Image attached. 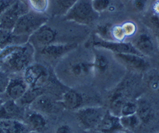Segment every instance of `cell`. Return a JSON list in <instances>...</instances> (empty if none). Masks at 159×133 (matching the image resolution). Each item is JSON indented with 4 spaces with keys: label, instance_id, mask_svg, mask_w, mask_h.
Wrapping results in <instances>:
<instances>
[{
    "label": "cell",
    "instance_id": "1",
    "mask_svg": "<svg viewBox=\"0 0 159 133\" xmlns=\"http://www.w3.org/2000/svg\"><path fill=\"white\" fill-rule=\"evenodd\" d=\"M75 50L62 58L56 68L59 79L69 85L82 82L94 73L93 54L76 53Z\"/></svg>",
    "mask_w": 159,
    "mask_h": 133
},
{
    "label": "cell",
    "instance_id": "2",
    "mask_svg": "<svg viewBox=\"0 0 159 133\" xmlns=\"http://www.w3.org/2000/svg\"><path fill=\"white\" fill-rule=\"evenodd\" d=\"M35 48L30 42L22 45H10L2 49V66L1 70L6 73H23L34 63Z\"/></svg>",
    "mask_w": 159,
    "mask_h": 133
},
{
    "label": "cell",
    "instance_id": "3",
    "mask_svg": "<svg viewBox=\"0 0 159 133\" xmlns=\"http://www.w3.org/2000/svg\"><path fill=\"white\" fill-rule=\"evenodd\" d=\"M48 17L45 13H40L30 9L18 20L12 33L14 35L29 37L40 26L46 24Z\"/></svg>",
    "mask_w": 159,
    "mask_h": 133
},
{
    "label": "cell",
    "instance_id": "4",
    "mask_svg": "<svg viewBox=\"0 0 159 133\" xmlns=\"http://www.w3.org/2000/svg\"><path fill=\"white\" fill-rule=\"evenodd\" d=\"M64 16L68 21L89 25L98 20L99 13L93 9L92 0H78Z\"/></svg>",
    "mask_w": 159,
    "mask_h": 133
},
{
    "label": "cell",
    "instance_id": "5",
    "mask_svg": "<svg viewBox=\"0 0 159 133\" xmlns=\"http://www.w3.org/2000/svg\"><path fill=\"white\" fill-rule=\"evenodd\" d=\"M106 111L102 107H82L76 112V118L84 130L94 131L100 123Z\"/></svg>",
    "mask_w": 159,
    "mask_h": 133
},
{
    "label": "cell",
    "instance_id": "6",
    "mask_svg": "<svg viewBox=\"0 0 159 133\" xmlns=\"http://www.w3.org/2000/svg\"><path fill=\"white\" fill-rule=\"evenodd\" d=\"M29 10L26 2L14 0L12 4L0 16V28L12 31L19 19Z\"/></svg>",
    "mask_w": 159,
    "mask_h": 133
},
{
    "label": "cell",
    "instance_id": "7",
    "mask_svg": "<svg viewBox=\"0 0 159 133\" xmlns=\"http://www.w3.org/2000/svg\"><path fill=\"white\" fill-rule=\"evenodd\" d=\"M90 46L94 48L107 50L113 52V54H122V53H130V54L141 55L134 47V44L130 42L116 41V40H105L101 39L98 36L93 37L91 41L89 42Z\"/></svg>",
    "mask_w": 159,
    "mask_h": 133
},
{
    "label": "cell",
    "instance_id": "8",
    "mask_svg": "<svg viewBox=\"0 0 159 133\" xmlns=\"http://www.w3.org/2000/svg\"><path fill=\"white\" fill-rule=\"evenodd\" d=\"M48 71L44 65L33 63L23 71V79L30 88H39L44 85L48 79Z\"/></svg>",
    "mask_w": 159,
    "mask_h": 133
},
{
    "label": "cell",
    "instance_id": "9",
    "mask_svg": "<svg viewBox=\"0 0 159 133\" xmlns=\"http://www.w3.org/2000/svg\"><path fill=\"white\" fill-rule=\"evenodd\" d=\"M113 56L120 64L133 71L144 72L146 71L150 66V63L146 59V56L141 55L122 53L113 54Z\"/></svg>",
    "mask_w": 159,
    "mask_h": 133
},
{
    "label": "cell",
    "instance_id": "10",
    "mask_svg": "<svg viewBox=\"0 0 159 133\" xmlns=\"http://www.w3.org/2000/svg\"><path fill=\"white\" fill-rule=\"evenodd\" d=\"M78 48L75 43L71 44H51L40 48V53L43 57L50 60H57L62 59L66 55Z\"/></svg>",
    "mask_w": 159,
    "mask_h": 133
},
{
    "label": "cell",
    "instance_id": "11",
    "mask_svg": "<svg viewBox=\"0 0 159 133\" xmlns=\"http://www.w3.org/2000/svg\"><path fill=\"white\" fill-rule=\"evenodd\" d=\"M57 34V31L46 23L33 33L29 37L28 41L30 42L34 47L37 46L39 48H41L54 43Z\"/></svg>",
    "mask_w": 159,
    "mask_h": 133
},
{
    "label": "cell",
    "instance_id": "12",
    "mask_svg": "<svg viewBox=\"0 0 159 133\" xmlns=\"http://www.w3.org/2000/svg\"><path fill=\"white\" fill-rule=\"evenodd\" d=\"M28 88L29 87L23 76H16L13 78H9L2 93H4L7 100L18 101L25 94Z\"/></svg>",
    "mask_w": 159,
    "mask_h": 133
},
{
    "label": "cell",
    "instance_id": "13",
    "mask_svg": "<svg viewBox=\"0 0 159 133\" xmlns=\"http://www.w3.org/2000/svg\"><path fill=\"white\" fill-rule=\"evenodd\" d=\"M96 131L102 133H123L126 132L121 125L120 116L112 113L110 110L106 111Z\"/></svg>",
    "mask_w": 159,
    "mask_h": 133
},
{
    "label": "cell",
    "instance_id": "14",
    "mask_svg": "<svg viewBox=\"0 0 159 133\" xmlns=\"http://www.w3.org/2000/svg\"><path fill=\"white\" fill-rule=\"evenodd\" d=\"M24 107L17 101L6 100L0 106V120L16 119L23 121L25 118Z\"/></svg>",
    "mask_w": 159,
    "mask_h": 133
},
{
    "label": "cell",
    "instance_id": "15",
    "mask_svg": "<svg viewBox=\"0 0 159 133\" xmlns=\"http://www.w3.org/2000/svg\"><path fill=\"white\" fill-rule=\"evenodd\" d=\"M135 48L144 56H151L155 52V44L153 37L147 32H142L138 36L135 43Z\"/></svg>",
    "mask_w": 159,
    "mask_h": 133
},
{
    "label": "cell",
    "instance_id": "16",
    "mask_svg": "<svg viewBox=\"0 0 159 133\" xmlns=\"http://www.w3.org/2000/svg\"><path fill=\"white\" fill-rule=\"evenodd\" d=\"M23 121L29 127L30 131L34 132H41L48 127V121L45 117L37 111L30 112L27 115L26 114Z\"/></svg>",
    "mask_w": 159,
    "mask_h": 133
},
{
    "label": "cell",
    "instance_id": "17",
    "mask_svg": "<svg viewBox=\"0 0 159 133\" xmlns=\"http://www.w3.org/2000/svg\"><path fill=\"white\" fill-rule=\"evenodd\" d=\"M111 65L110 58L100 48H95L93 52V66L94 74L102 75L107 73Z\"/></svg>",
    "mask_w": 159,
    "mask_h": 133
},
{
    "label": "cell",
    "instance_id": "18",
    "mask_svg": "<svg viewBox=\"0 0 159 133\" xmlns=\"http://www.w3.org/2000/svg\"><path fill=\"white\" fill-rule=\"evenodd\" d=\"M84 102L82 95L75 90H69L65 92L61 101L62 106L68 110H79Z\"/></svg>",
    "mask_w": 159,
    "mask_h": 133
},
{
    "label": "cell",
    "instance_id": "19",
    "mask_svg": "<svg viewBox=\"0 0 159 133\" xmlns=\"http://www.w3.org/2000/svg\"><path fill=\"white\" fill-rule=\"evenodd\" d=\"M0 127L5 133H29L31 132L26 123L20 120H0Z\"/></svg>",
    "mask_w": 159,
    "mask_h": 133
},
{
    "label": "cell",
    "instance_id": "20",
    "mask_svg": "<svg viewBox=\"0 0 159 133\" xmlns=\"http://www.w3.org/2000/svg\"><path fill=\"white\" fill-rule=\"evenodd\" d=\"M29 37L14 35L12 31L0 28V49L10 45H22L28 41Z\"/></svg>",
    "mask_w": 159,
    "mask_h": 133
},
{
    "label": "cell",
    "instance_id": "21",
    "mask_svg": "<svg viewBox=\"0 0 159 133\" xmlns=\"http://www.w3.org/2000/svg\"><path fill=\"white\" fill-rule=\"evenodd\" d=\"M137 115L141 120V124H148L154 118L155 112L150 103L144 99L139 100L137 103Z\"/></svg>",
    "mask_w": 159,
    "mask_h": 133
},
{
    "label": "cell",
    "instance_id": "22",
    "mask_svg": "<svg viewBox=\"0 0 159 133\" xmlns=\"http://www.w3.org/2000/svg\"><path fill=\"white\" fill-rule=\"evenodd\" d=\"M35 111L43 113H51L54 109L52 100L45 94H41L31 104Z\"/></svg>",
    "mask_w": 159,
    "mask_h": 133
},
{
    "label": "cell",
    "instance_id": "23",
    "mask_svg": "<svg viewBox=\"0 0 159 133\" xmlns=\"http://www.w3.org/2000/svg\"><path fill=\"white\" fill-rule=\"evenodd\" d=\"M41 94H43L41 87H39V88H30V87H29L25 94L17 102L23 107L30 105Z\"/></svg>",
    "mask_w": 159,
    "mask_h": 133
},
{
    "label": "cell",
    "instance_id": "24",
    "mask_svg": "<svg viewBox=\"0 0 159 133\" xmlns=\"http://www.w3.org/2000/svg\"><path fill=\"white\" fill-rule=\"evenodd\" d=\"M127 101L126 97L121 91H116L113 94V96L110 98V107L111 110H110L112 113L120 116V112L122 107L123 104Z\"/></svg>",
    "mask_w": 159,
    "mask_h": 133
},
{
    "label": "cell",
    "instance_id": "25",
    "mask_svg": "<svg viewBox=\"0 0 159 133\" xmlns=\"http://www.w3.org/2000/svg\"><path fill=\"white\" fill-rule=\"evenodd\" d=\"M120 120L123 128L126 132H130L136 129L141 124L137 114L127 116H120Z\"/></svg>",
    "mask_w": 159,
    "mask_h": 133
},
{
    "label": "cell",
    "instance_id": "26",
    "mask_svg": "<svg viewBox=\"0 0 159 133\" xmlns=\"http://www.w3.org/2000/svg\"><path fill=\"white\" fill-rule=\"evenodd\" d=\"M30 9L40 13H45L49 6V0H26Z\"/></svg>",
    "mask_w": 159,
    "mask_h": 133
},
{
    "label": "cell",
    "instance_id": "27",
    "mask_svg": "<svg viewBox=\"0 0 159 133\" xmlns=\"http://www.w3.org/2000/svg\"><path fill=\"white\" fill-rule=\"evenodd\" d=\"M113 25L110 23H102L99 25L96 29V36L105 40H113L112 35Z\"/></svg>",
    "mask_w": 159,
    "mask_h": 133
},
{
    "label": "cell",
    "instance_id": "28",
    "mask_svg": "<svg viewBox=\"0 0 159 133\" xmlns=\"http://www.w3.org/2000/svg\"><path fill=\"white\" fill-rule=\"evenodd\" d=\"M77 1L78 0H55L56 13L65 15Z\"/></svg>",
    "mask_w": 159,
    "mask_h": 133
},
{
    "label": "cell",
    "instance_id": "29",
    "mask_svg": "<svg viewBox=\"0 0 159 133\" xmlns=\"http://www.w3.org/2000/svg\"><path fill=\"white\" fill-rule=\"evenodd\" d=\"M137 108H138L137 103L127 101L121 107L120 116H127V115H134L137 112Z\"/></svg>",
    "mask_w": 159,
    "mask_h": 133
},
{
    "label": "cell",
    "instance_id": "30",
    "mask_svg": "<svg viewBox=\"0 0 159 133\" xmlns=\"http://www.w3.org/2000/svg\"><path fill=\"white\" fill-rule=\"evenodd\" d=\"M93 7L98 13L104 12L111 6V0H92Z\"/></svg>",
    "mask_w": 159,
    "mask_h": 133
},
{
    "label": "cell",
    "instance_id": "31",
    "mask_svg": "<svg viewBox=\"0 0 159 133\" xmlns=\"http://www.w3.org/2000/svg\"><path fill=\"white\" fill-rule=\"evenodd\" d=\"M112 35H113V40H116V41H124L126 37V35L124 34V30H123L121 25L113 26Z\"/></svg>",
    "mask_w": 159,
    "mask_h": 133
},
{
    "label": "cell",
    "instance_id": "32",
    "mask_svg": "<svg viewBox=\"0 0 159 133\" xmlns=\"http://www.w3.org/2000/svg\"><path fill=\"white\" fill-rule=\"evenodd\" d=\"M148 87L154 92H159V74H154L149 76Z\"/></svg>",
    "mask_w": 159,
    "mask_h": 133
},
{
    "label": "cell",
    "instance_id": "33",
    "mask_svg": "<svg viewBox=\"0 0 159 133\" xmlns=\"http://www.w3.org/2000/svg\"><path fill=\"white\" fill-rule=\"evenodd\" d=\"M124 32L125 34L126 37H129V36H132L137 31V26L134 22L128 21L124 23V24L121 25Z\"/></svg>",
    "mask_w": 159,
    "mask_h": 133
},
{
    "label": "cell",
    "instance_id": "34",
    "mask_svg": "<svg viewBox=\"0 0 159 133\" xmlns=\"http://www.w3.org/2000/svg\"><path fill=\"white\" fill-rule=\"evenodd\" d=\"M150 0H132L133 6L138 12H144L147 10Z\"/></svg>",
    "mask_w": 159,
    "mask_h": 133
},
{
    "label": "cell",
    "instance_id": "35",
    "mask_svg": "<svg viewBox=\"0 0 159 133\" xmlns=\"http://www.w3.org/2000/svg\"><path fill=\"white\" fill-rule=\"evenodd\" d=\"M9 76L7 73L0 70V94L4 92L6 85L9 81Z\"/></svg>",
    "mask_w": 159,
    "mask_h": 133
},
{
    "label": "cell",
    "instance_id": "36",
    "mask_svg": "<svg viewBox=\"0 0 159 133\" xmlns=\"http://www.w3.org/2000/svg\"><path fill=\"white\" fill-rule=\"evenodd\" d=\"M14 0H0V16L12 4Z\"/></svg>",
    "mask_w": 159,
    "mask_h": 133
},
{
    "label": "cell",
    "instance_id": "37",
    "mask_svg": "<svg viewBox=\"0 0 159 133\" xmlns=\"http://www.w3.org/2000/svg\"><path fill=\"white\" fill-rule=\"evenodd\" d=\"M55 133H73L72 129L68 124H63L56 129Z\"/></svg>",
    "mask_w": 159,
    "mask_h": 133
},
{
    "label": "cell",
    "instance_id": "38",
    "mask_svg": "<svg viewBox=\"0 0 159 133\" xmlns=\"http://www.w3.org/2000/svg\"><path fill=\"white\" fill-rule=\"evenodd\" d=\"M152 11L153 15L159 17V0H155L152 3Z\"/></svg>",
    "mask_w": 159,
    "mask_h": 133
},
{
    "label": "cell",
    "instance_id": "39",
    "mask_svg": "<svg viewBox=\"0 0 159 133\" xmlns=\"http://www.w3.org/2000/svg\"><path fill=\"white\" fill-rule=\"evenodd\" d=\"M2 66V49H0V70Z\"/></svg>",
    "mask_w": 159,
    "mask_h": 133
},
{
    "label": "cell",
    "instance_id": "40",
    "mask_svg": "<svg viewBox=\"0 0 159 133\" xmlns=\"http://www.w3.org/2000/svg\"><path fill=\"white\" fill-rule=\"evenodd\" d=\"M3 102H4V100H3L2 98L1 97H0V106L2 105V104Z\"/></svg>",
    "mask_w": 159,
    "mask_h": 133
},
{
    "label": "cell",
    "instance_id": "41",
    "mask_svg": "<svg viewBox=\"0 0 159 133\" xmlns=\"http://www.w3.org/2000/svg\"><path fill=\"white\" fill-rule=\"evenodd\" d=\"M0 133H5V132H4V131H3L2 129H1V127H0Z\"/></svg>",
    "mask_w": 159,
    "mask_h": 133
},
{
    "label": "cell",
    "instance_id": "42",
    "mask_svg": "<svg viewBox=\"0 0 159 133\" xmlns=\"http://www.w3.org/2000/svg\"><path fill=\"white\" fill-rule=\"evenodd\" d=\"M29 133H41V132H34V131H31Z\"/></svg>",
    "mask_w": 159,
    "mask_h": 133
},
{
    "label": "cell",
    "instance_id": "43",
    "mask_svg": "<svg viewBox=\"0 0 159 133\" xmlns=\"http://www.w3.org/2000/svg\"><path fill=\"white\" fill-rule=\"evenodd\" d=\"M93 133H102V132H98V131H96V130H94V132H93Z\"/></svg>",
    "mask_w": 159,
    "mask_h": 133
},
{
    "label": "cell",
    "instance_id": "44",
    "mask_svg": "<svg viewBox=\"0 0 159 133\" xmlns=\"http://www.w3.org/2000/svg\"><path fill=\"white\" fill-rule=\"evenodd\" d=\"M123 133H130V132H123Z\"/></svg>",
    "mask_w": 159,
    "mask_h": 133
},
{
    "label": "cell",
    "instance_id": "45",
    "mask_svg": "<svg viewBox=\"0 0 159 133\" xmlns=\"http://www.w3.org/2000/svg\"><path fill=\"white\" fill-rule=\"evenodd\" d=\"M22 1H23V2H26V0H22Z\"/></svg>",
    "mask_w": 159,
    "mask_h": 133
},
{
    "label": "cell",
    "instance_id": "46",
    "mask_svg": "<svg viewBox=\"0 0 159 133\" xmlns=\"http://www.w3.org/2000/svg\"><path fill=\"white\" fill-rule=\"evenodd\" d=\"M158 133H159V132H158Z\"/></svg>",
    "mask_w": 159,
    "mask_h": 133
}]
</instances>
